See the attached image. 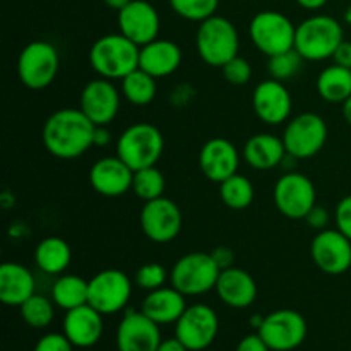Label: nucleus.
<instances>
[{"mask_svg":"<svg viewBox=\"0 0 351 351\" xmlns=\"http://www.w3.org/2000/svg\"><path fill=\"white\" fill-rule=\"evenodd\" d=\"M95 129L81 108H60L45 122L41 141L51 156L74 160L95 146Z\"/></svg>","mask_w":351,"mask_h":351,"instance_id":"f257e3e1","label":"nucleus"},{"mask_svg":"<svg viewBox=\"0 0 351 351\" xmlns=\"http://www.w3.org/2000/svg\"><path fill=\"white\" fill-rule=\"evenodd\" d=\"M139 53L141 47L122 33L105 34L89 48V65L99 77L122 81L139 67Z\"/></svg>","mask_w":351,"mask_h":351,"instance_id":"f03ea898","label":"nucleus"},{"mask_svg":"<svg viewBox=\"0 0 351 351\" xmlns=\"http://www.w3.org/2000/svg\"><path fill=\"white\" fill-rule=\"evenodd\" d=\"M343 40L345 31L338 19L326 14H315L297 26L295 50L304 57V60H328L332 58Z\"/></svg>","mask_w":351,"mask_h":351,"instance_id":"7ed1b4c3","label":"nucleus"},{"mask_svg":"<svg viewBox=\"0 0 351 351\" xmlns=\"http://www.w3.org/2000/svg\"><path fill=\"white\" fill-rule=\"evenodd\" d=\"M195 48L204 64L221 69L226 62L239 55V31L232 21L215 14L199 23L195 33Z\"/></svg>","mask_w":351,"mask_h":351,"instance_id":"20e7f679","label":"nucleus"},{"mask_svg":"<svg viewBox=\"0 0 351 351\" xmlns=\"http://www.w3.org/2000/svg\"><path fill=\"white\" fill-rule=\"evenodd\" d=\"M163 151L165 137L153 123H132L117 139V156L125 161L134 171L156 167Z\"/></svg>","mask_w":351,"mask_h":351,"instance_id":"39448f33","label":"nucleus"},{"mask_svg":"<svg viewBox=\"0 0 351 351\" xmlns=\"http://www.w3.org/2000/svg\"><path fill=\"white\" fill-rule=\"evenodd\" d=\"M221 269L211 254L191 252L182 256L170 271L171 287L185 297H199L215 290Z\"/></svg>","mask_w":351,"mask_h":351,"instance_id":"423d86ee","label":"nucleus"},{"mask_svg":"<svg viewBox=\"0 0 351 351\" xmlns=\"http://www.w3.org/2000/svg\"><path fill=\"white\" fill-rule=\"evenodd\" d=\"M60 67V57L50 41L34 40L21 50L17 58V75L27 89L40 91L55 81Z\"/></svg>","mask_w":351,"mask_h":351,"instance_id":"0eeeda50","label":"nucleus"},{"mask_svg":"<svg viewBox=\"0 0 351 351\" xmlns=\"http://www.w3.org/2000/svg\"><path fill=\"white\" fill-rule=\"evenodd\" d=\"M328 123L321 115L312 112L300 113L290 119L283 130L285 147L293 160H308L322 151L328 143Z\"/></svg>","mask_w":351,"mask_h":351,"instance_id":"6e6552de","label":"nucleus"},{"mask_svg":"<svg viewBox=\"0 0 351 351\" xmlns=\"http://www.w3.org/2000/svg\"><path fill=\"white\" fill-rule=\"evenodd\" d=\"M295 33L297 26L278 10H261L249 26L254 47L267 58L295 48Z\"/></svg>","mask_w":351,"mask_h":351,"instance_id":"1a4fd4ad","label":"nucleus"},{"mask_svg":"<svg viewBox=\"0 0 351 351\" xmlns=\"http://www.w3.org/2000/svg\"><path fill=\"white\" fill-rule=\"evenodd\" d=\"M132 297V281L120 269H103L89 280L88 304L99 314L122 312Z\"/></svg>","mask_w":351,"mask_h":351,"instance_id":"9d476101","label":"nucleus"},{"mask_svg":"<svg viewBox=\"0 0 351 351\" xmlns=\"http://www.w3.org/2000/svg\"><path fill=\"white\" fill-rule=\"evenodd\" d=\"M273 197L278 211L285 218L298 221V219H305L308 211L315 206L317 192L307 175L288 171L283 177L278 178Z\"/></svg>","mask_w":351,"mask_h":351,"instance_id":"9b49d317","label":"nucleus"},{"mask_svg":"<svg viewBox=\"0 0 351 351\" xmlns=\"http://www.w3.org/2000/svg\"><path fill=\"white\" fill-rule=\"evenodd\" d=\"M257 332L271 351H291L297 350L307 338V321L300 312L281 308L266 315Z\"/></svg>","mask_w":351,"mask_h":351,"instance_id":"f8f14e48","label":"nucleus"},{"mask_svg":"<svg viewBox=\"0 0 351 351\" xmlns=\"http://www.w3.org/2000/svg\"><path fill=\"white\" fill-rule=\"evenodd\" d=\"M218 331V314L206 304L191 305L175 322V336L187 346L189 351L208 350L215 343Z\"/></svg>","mask_w":351,"mask_h":351,"instance_id":"ddd939ff","label":"nucleus"},{"mask_svg":"<svg viewBox=\"0 0 351 351\" xmlns=\"http://www.w3.org/2000/svg\"><path fill=\"white\" fill-rule=\"evenodd\" d=\"M141 230L154 243H168L178 237L184 216L177 202L168 197H158L144 202L139 216Z\"/></svg>","mask_w":351,"mask_h":351,"instance_id":"4468645a","label":"nucleus"},{"mask_svg":"<svg viewBox=\"0 0 351 351\" xmlns=\"http://www.w3.org/2000/svg\"><path fill=\"white\" fill-rule=\"evenodd\" d=\"M311 257L324 274H345L351 267V240L338 228L322 230L312 239Z\"/></svg>","mask_w":351,"mask_h":351,"instance_id":"2eb2a0df","label":"nucleus"},{"mask_svg":"<svg viewBox=\"0 0 351 351\" xmlns=\"http://www.w3.org/2000/svg\"><path fill=\"white\" fill-rule=\"evenodd\" d=\"M120 95L110 79H93L82 88L79 98V108L95 125H110L119 115Z\"/></svg>","mask_w":351,"mask_h":351,"instance_id":"dca6fc26","label":"nucleus"},{"mask_svg":"<svg viewBox=\"0 0 351 351\" xmlns=\"http://www.w3.org/2000/svg\"><path fill=\"white\" fill-rule=\"evenodd\" d=\"M252 108L261 122L267 125H281L290 120L293 99L285 82L269 77L254 88Z\"/></svg>","mask_w":351,"mask_h":351,"instance_id":"f3484780","label":"nucleus"},{"mask_svg":"<svg viewBox=\"0 0 351 351\" xmlns=\"http://www.w3.org/2000/svg\"><path fill=\"white\" fill-rule=\"evenodd\" d=\"M117 23H119V33L134 41L137 47L151 43L160 34V14L146 0H132L129 5L119 10Z\"/></svg>","mask_w":351,"mask_h":351,"instance_id":"a211bd4d","label":"nucleus"},{"mask_svg":"<svg viewBox=\"0 0 351 351\" xmlns=\"http://www.w3.org/2000/svg\"><path fill=\"white\" fill-rule=\"evenodd\" d=\"M161 341L160 326L143 312L127 311L117 328L119 351H156Z\"/></svg>","mask_w":351,"mask_h":351,"instance_id":"6ab92c4d","label":"nucleus"},{"mask_svg":"<svg viewBox=\"0 0 351 351\" xmlns=\"http://www.w3.org/2000/svg\"><path fill=\"white\" fill-rule=\"evenodd\" d=\"M240 153L232 141L213 137L202 144L199 151V168L208 180L221 184L232 175L239 173Z\"/></svg>","mask_w":351,"mask_h":351,"instance_id":"aec40b11","label":"nucleus"},{"mask_svg":"<svg viewBox=\"0 0 351 351\" xmlns=\"http://www.w3.org/2000/svg\"><path fill=\"white\" fill-rule=\"evenodd\" d=\"M134 170L119 156H106L89 170V184L103 197H120L132 191Z\"/></svg>","mask_w":351,"mask_h":351,"instance_id":"412c9836","label":"nucleus"},{"mask_svg":"<svg viewBox=\"0 0 351 351\" xmlns=\"http://www.w3.org/2000/svg\"><path fill=\"white\" fill-rule=\"evenodd\" d=\"M62 332L74 348H91L101 339L103 314L89 304L67 311L62 322Z\"/></svg>","mask_w":351,"mask_h":351,"instance_id":"4be33fe9","label":"nucleus"},{"mask_svg":"<svg viewBox=\"0 0 351 351\" xmlns=\"http://www.w3.org/2000/svg\"><path fill=\"white\" fill-rule=\"evenodd\" d=\"M215 290L219 300L232 308L250 307L257 298L256 280L245 269L235 266L219 273Z\"/></svg>","mask_w":351,"mask_h":351,"instance_id":"5701e85b","label":"nucleus"},{"mask_svg":"<svg viewBox=\"0 0 351 351\" xmlns=\"http://www.w3.org/2000/svg\"><path fill=\"white\" fill-rule=\"evenodd\" d=\"M182 65V48L175 41L156 38L141 47L139 67L153 77H168Z\"/></svg>","mask_w":351,"mask_h":351,"instance_id":"b1692460","label":"nucleus"},{"mask_svg":"<svg viewBox=\"0 0 351 351\" xmlns=\"http://www.w3.org/2000/svg\"><path fill=\"white\" fill-rule=\"evenodd\" d=\"M185 298L187 297L182 295L177 288L161 287L158 290L147 291L141 312L146 314L158 326L175 324L182 317L185 308L189 307Z\"/></svg>","mask_w":351,"mask_h":351,"instance_id":"393cba45","label":"nucleus"},{"mask_svg":"<svg viewBox=\"0 0 351 351\" xmlns=\"http://www.w3.org/2000/svg\"><path fill=\"white\" fill-rule=\"evenodd\" d=\"M36 281L33 273L19 263H3L0 266V302L9 307H21L34 295Z\"/></svg>","mask_w":351,"mask_h":351,"instance_id":"a878e982","label":"nucleus"},{"mask_svg":"<svg viewBox=\"0 0 351 351\" xmlns=\"http://www.w3.org/2000/svg\"><path fill=\"white\" fill-rule=\"evenodd\" d=\"M242 156L254 170H273L283 165L288 153L281 137L273 134H256L245 143Z\"/></svg>","mask_w":351,"mask_h":351,"instance_id":"bb28decb","label":"nucleus"},{"mask_svg":"<svg viewBox=\"0 0 351 351\" xmlns=\"http://www.w3.org/2000/svg\"><path fill=\"white\" fill-rule=\"evenodd\" d=\"M72 261L71 245L60 237H47L34 249V263L38 269L50 276H60Z\"/></svg>","mask_w":351,"mask_h":351,"instance_id":"cd10ccee","label":"nucleus"},{"mask_svg":"<svg viewBox=\"0 0 351 351\" xmlns=\"http://www.w3.org/2000/svg\"><path fill=\"white\" fill-rule=\"evenodd\" d=\"M89 281L77 274H60L51 288V300L62 311H72L88 304Z\"/></svg>","mask_w":351,"mask_h":351,"instance_id":"c85d7f7f","label":"nucleus"},{"mask_svg":"<svg viewBox=\"0 0 351 351\" xmlns=\"http://www.w3.org/2000/svg\"><path fill=\"white\" fill-rule=\"evenodd\" d=\"M317 93L328 103H345L351 96V69L332 64L319 74Z\"/></svg>","mask_w":351,"mask_h":351,"instance_id":"c756f323","label":"nucleus"},{"mask_svg":"<svg viewBox=\"0 0 351 351\" xmlns=\"http://www.w3.org/2000/svg\"><path fill=\"white\" fill-rule=\"evenodd\" d=\"M120 91H122L123 98H125L130 105L146 106L149 105V103H153L154 98H156V77H153V75L147 74L146 71L137 67L136 71H132L130 74H127L125 77L122 79Z\"/></svg>","mask_w":351,"mask_h":351,"instance_id":"7c9ffc66","label":"nucleus"},{"mask_svg":"<svg viewBox=\"0 0 351 351\" xmlns=\"http://www.w3.org/2000/svg\"><path fill=\"white\" fill-rule=\"evenodd\" d=\"M254 195H256V191H254L252 182L240 173L232 175L219 184V197L223 204L233 211H242L249 208L254 202Z\"/></svg>","mask_w":351,"mask_h":351,"instance_id":"2f4dec72","label":"nucleus"},{"mask_svg":"<svg viewBox=\"0 0 351 351\" xmlns=\"http://www.w3.org/2000/svg\"><path fill=\"white\" fill-rule=\"evenodd\" d=\"M21 317L29 328L45 329L53 322L55 317V302L43 295L34 293L33 297L27 298L19 307Z\"/></svg>","mask_w":351,"mask_h":351,"instance_id":"473e14b6","label":"nucleus"},{"mask_svg":"<svg viewBox=\"0 0 351 351\" xmlns=\"http://www.w3.org/2000/svg\"><path fill=\"white\" fill-rule=\"evenodd\" d=\"M165 175L158 167H147L143 170L134 171L132 192L141 201H154L158 197H163L165 192Z\"/></svg>","mask_w":351,"mask_h":351,"instance_id":"72a5a7b5","label":"nucleus"},{"mask_svg":"<svg viewBox=\"0 0 351 351\" xmlns=\"http://www.w3.org/2000/svg\"><path fill=\"white\" fill-rule=\"evenodd\" d=\"M219 0H170V7L177 16L185 21L202 23L208 17L215 16Z\"/></svg>","mask_w":351,"mask_h":351,"instance_id":"f704fd0d","label":"nucleus"},{"mask_svg":"<svg viewBox=\"0 0 351 351\" xmlns=\"http://www.w3.org/2000/svg\"><path fill=\"white\" fill-rule=\"evenodd\" d=\"M302 64H304V57L295 48H291V50L283 51V53L269 57L267 72H269V77L285 82L298 74V71L302 69Z\"/></svg>","mask_w":351,"mask_h":351,"instance_id":"c9c22d12","label":"nucleus"},{"mask_svg":"<svg viewBox=\"0 0 351 351\" xmlns=\"http://www.w3.org/2000/svg\"><path fill=\"white\" fill-rule=\"evenodd\" d=\"M168 271L165 266L158 263H147L141 266L136 273V285L146 291L158 290V288L165 287L168 280Z\"/></svg>","mask_w":351,"mask_h":351,"instance_id":"e433bc0d","label":"nucleus"},{"mask_svg":"<svg viewBox=\"0 0 351 351\" xmlns=\"http://www.w3.org/2000/svg\"><path fill=\"white\" fill-rule=\"evenodd\" d=\"M221 72L226 82L233 86H243L252 77V65L249 64V60L237 55L235 58H232V60L223 65Z\"/></svg>","mask_w":351,"mask_h":351,"instance_id":"4c0bfd02","label":"nucleus"},{"mask_svg":"<svg viewBox=\"0 0 351 351\" xmlns=\"http://www.w3.org/2000/svg\"><path fill=\"white\" fill-rule=\"evenodd\" d=\"M74 345L67 339L64 332H50L41 336L34 345L33 351H72Z\"/></svg>","mask_w":351,"mask_h":351,"instance_id":"58836bf2","label":"nucleus"},{"mask_svg":"<svg viewBox=\"0 0 351 351\" xmlns=\"http://www.w3.org/2000/svg\"><path fill=\"white\" fill-rule=\"evenodd\" d=\"M336 228L351 240V194L343 197L335 209Z\"/></svg>","mask_w":351,"mask_h":351,"instance_id":"ea45409f","label":"nucleus"},{"mask_svg":"<svg viewBox=\"0 0 351 351\" xmlns=\"http://www.w3.org/2000/svg\"><path fill=\"white\" fill-rule=\"evenodd\" d=\"M305 223H307L312 230H315V232H322V230L328 228L329 225V213L326 211L322 206L315 204L314 208L308 211V215L305 216Z\"/></svg>","mask_w":351,"mask_h":351,"instance_id":"a19ab883","label":"nucleus"},{"mask_svg":"<svg viewBox=\"0 0 351 351\" xmlns=\"http://www.w3.org/2000/svg\"><path fill=\"white\" fill-rule=\"evenodd\" d=\"M235 351H271L267 343L261 338L259 332L256 335H247L245 338L240 339Z\"/></svg>","mask_w":351,"mask_h":351,"instance_id":"79ce46f5","label":"nucleus"},{"mask_svg":"<svg viewBox=\"0 0 351 351\" xmlns=\"http://www.w3.org/2000/svg\"><path fill=\"white\" fill-rule=\"evenodd\" d=\"M213 259L216 261V264H218L219 269H228V267L233 266V261H235V254H233L232 249H228V247H218V249H215L211 252Z\"/></svg>","mask_w":351,"mask_h":351,"instance_id":"37998d69","label":"nucleus"},{"mask_svg":"<svg viewBox=\"0 0 351 351\" xmlns=\"http://www.w3.org/2000/svg\"><path fill=\"white\" fill-rule=\"evenodd\" d=\"M332 60H335V64L341 65V67L351 69V41H341V45L336 48L335 55H332Z\"/></svg>","mask_w":351,"mask_h":351,"instance_id":"c03bdc74","label":"nucleus"},{"mask_svg":"<svg viewBox=\"0 0 351 351\" xmlns=\"http://www.w3.org/2000/svg\"><path fill=\"white\" fill-rule=\"evenodd\" d=\"M108 125H96L95 129V146L106 147L112 143V134L106 129Z\"/></svg>","mask_w":351,"mask_h":351,"instance_id":"a18cd8bd","label":"nucleus"},{"mask_svg":"<svg viewBox=\"0 0 351 351\" xmlns=\"http://www.w3.org/2000/svg\"><path fill=\"white\" fill-rule=\"evenodd\" d=\"M156 351H189V350H187V346H185L184 343H182L180 339L175 336V338L163 339V341L160 343V346H158Z\"/></svg>","mask_w":351,"mask_h":351,"instance_id":"49530a36","label":"nucleus"},{"mask_svg":"<svg viewBox=\"0 0 351 351\" xmlns=\"http://www.w3.org/2000/svg\"><path fill=\"white\" fill-rule=\"evenodd\" d=\"M295 2L307 10H317V9H322V7L328 3V0H295Z\"/></svg>","mask_w":351,"mask_h":351,"instance_id":"de8ad7c7","label":"nucleus"},{"mask_svg":"<svg viewBox=\"0 0 351 351\" xmlns=\"http://www.w3.org/2000/svg\"><path fill=\"white\" fill-rule=\"evenodd\" d=\"M103 2H105L106 7H110V9H113V10H117V12H119V10H122L123 7L129 5L132 0H103Z\"/></svg>","mask_w":351,"mask_h":351,"instance_id":"09e8293b","label":"nucleus"},{"mask_svg":"<svg viewBox=\"0 0 351 351\" xmlns=\"http://www.w3.org/2000/svg\"><path fill=\"white\" fill-rule=\"evenodd\" d=\"M341 112H343V119L346 120L348 125H351V96L345 103H341Z\"/></svg>","mask_w":351,"mask_h":351,"instance_id":"8fccbe9b","label":"nucleus"},{"mask_svg":"<svg viewBox=\"0 0 351 351\" xmlns=\"http://www.w3.org/2000/svg\"><path fill=\"white\" fill-rule=\"evenodd\" d=\"M343 19H345V23L348 24V26H351V5L346 7V10H345V16H343Z\"/></svg>","mask_w":351,"mask_h":351,"instance_id":"3c124183","label":"nucleus"}]
</instances>
